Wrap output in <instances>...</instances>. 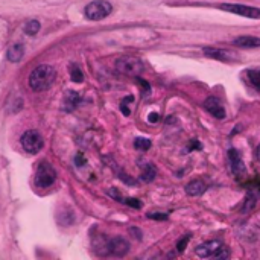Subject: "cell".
<instances>
[{
    "label": "cell",
    "instance_id": "obj_1",
    "mask_svg": "<svg viewBox=\"0 0 260 260\" xmlns=\"http://www.w3.org/2000/svg\"><path fill=\"white\" fill-rule=\"evenodd\" d=\"M56 76V72L52 66H47V64H41L38 67H35L31 75H29V85L31 89L35 92H43L47 90L49 87H51L55 81Z\"/></svg>",
    "mask_w": 260,
    "mask_h": 260
},
{
    "label": "cell",
    "instance_id": "obj_2",
    "mask_svg": "<svg viewBox=\"0 0 260 260\" xmlns=\"http://www.w3.org/2000/svg\"><path fill=\"white\" fill-rule=\"evenodd\" d=\"M116 70L125 76H134L137 78L143 72V63L135 56H120L116 61Z\"/></svg>",
    "mask_w": 260,
    "mask_h": 260
},
{
    "label": "cell",
    "instance_id": "obj_3",
    "mask_svg": "<svg viewBox=\"0 0 260 260\" xmlns=\"http://www.w3.org/2000/svg\"><path fill=\"white\" fill-rule=\"evenodd\" d=\"M111 11H113V6L107 0H94V2L85 6V16L87 19L97 21L108 17L111 14Z\"/></svg>",
    "mask_w": 260,
    "mask_h": 260
},
{
    "label": "cell",
    "instance_id": "obj_4",
    "mask_svg": "<svg viewBox=\"0 0 260 260\" xmlns=\"http://www.w3.org/2000/svg\"><path fill=\"white\" fill-rule=\"evenodd\" d=\"M56 180V172L55 169L49 165L47 162H41L37 167L35 172V186L37 187H49V186H52Z\"/></svg>",
    "mask_w": 260,
    "mask_h": 260
},
{
    "label": "cell",
    "instance_id": "obj_5",
    "mask_svg": "<svg viewBox=\"0 0 260 260\" xmlns=\"http://www.w3.org/2000/svg\"><path fill=\"white\" fill-rule=\"evenodd\" d=\"M21 145L24 148V151H28L29 154H37L43 149L44 142H43V137L40 135V132L31 130V131H26L23 134Z\"/></svg>",
    "mask_w": 260,
    "mask_h": 260
},
{
    "label": "cell",
    "instance_id": "obj_6",
    "mask_svg": "<svg viewBox=\"0 0 260 260\" xmlns=\"http://www.w3.org/2000/svg\"><path fill=\"white\" fill-rule=\"evenodd\" d=\"M221 9H224L231 14H238L241 17H248V19H260V9L248 6V5H239V3H222L219 5Z\"/></svg>",
    "mask_w": 260,
    "mask_h": 260
},
{
    "label": "cell",
    "instance_id": "obj_7",
    "mask_svg": "<svg viewBox=\"0 0 260 260\" xmlns=\"http://www.w3.org/2000/svg\"><path fill=\"white\" fill-rule=\"evenodd\" d=\"M130 251V243L123 238H113L107 241V254L114 256H125Z\"/></svg>",
    "mask_w": 260,
    "mask_h": 260
},
{
    "label": "cell",
    "instance_id": "obj_8",
    "mask_svg": "<svg viewBox=\"0 0 260 260\" xmlns=\"http://www.w3.org/2000/svg\"><path fill=\"white\" fill-rule=\"evenodd\" d=\"M228 160H230V166H231V172L234 173L236 177H243L245 172H246V167L243 165V160L239 154V151L236 149H228Z\"/></svg>",
    "mask_w": 260,
    "mask_h": 260
},
{
    "label": "cell",
    "instance_id": "obj_9",
    "mask_svg": "<svg viewBox=\"0 0 260 260\" xmlns=\"http://www.w3.org/2000/svg\"><path fill=\"white\" fill-rule=\"evenodd\" d=\"M204 108L208 111L210 114L216 119H225L227 113H225V108L222 107V104L219 102L218 97H207L205 102H204Z\"/></svg>",
    "mask_w": 260,
    "mask_h": 260
},
{
    "label": "cell",
    "instance_id": "obj_10",
    "mask_svg": "<svg viewBox=\"0 0 260 260\" xmlns=\"http://www.w3.org/2000/svg\"><path fill=\"white\" fill-rule=\"evenodd\" d=\"M222 243L219 241H207L201 245H198L196 248H195V254L196 256H200L203 259L205 257H213L215 253L221 248Z\"/></svg>",
    "mask_w": 260,
    "mask_h": 260
},
{
    "label": "cell",
    "instance_id": "obj_11",
    "mask_svg": "<svg viewBox=\"0 0 260 260\" xmlns=\"http://www.w3.org/2000/svg\"><path fill=\"white\" fill-rule=\"evenodd\" d=\"M203 52H204V55L207 58L219 59V61H224V63H231V61H236L238 59L231 52L222 51V49H216V47H204Z\"/></svg>",
    "mask_w": 260,
    "mask_h": 260
},
{
    "label": "cell",
    "instance_id": "obj_12",
    "mask_svg": "<svg viewBox=\"0 0 260 260\" xmlns=\"http://www.w3.org/2000/svg\"><path fill=\"white\" fill-rule=\"evenodd\" d=\"M233 44L243 49H251V47H260V38L251 35H241L238 38L233 40Z\"/></svg>",
    "mask_w": 260,
    "mask_h": 260
},
{
    "label": "cell",
    "instance_id": "obj_13",
    "mask_svg": "<svg viewBox=\"0 0 260 260\" xmlns=\"http://www.w3.org/2000/svg\"><path fill=\"white\" fill-rule=\"evenodd\" d=\"M205 192V184L201 180H193L186 186V193L189 196H200Z\"/></svg>",
    "mask_w": 260,
    "mask_h": 260
},
{
    "label": "cell",
    "instance_id": "obj_14",
    "mask_svg": "<svg viewBox=\"0 0 260 260\" xmlns=\"http://www.w3.org/2000/svg\"><path fill=\"white\" fill-rule=\"evenodd\" d=\"M24 55V46L21 43H17V44H12L9 49H8V59L11 63H19V61L23 58Z\"/></svg>",
    "mask_w": 260,
    "mask_h": 260
},
{
    "label": "cell",
    "instance_id": "obj_15",
    "mask_svg": "<svg viewBox=\"0 0 260 260\" xmlns=\"http://www.w3.org/2000/svg\"><path fill=\"white\" fill-rule=\"evenodd\" d=\"M155 175H157V169H155V166L154 165H146L145 166V169H143V172H142V180L143 181H146V183H149V181H152L154 178H155Z\"/></svg>",
    "mask_w": 260,
    "mask_h": 260
},
{
    "label": "cell",
    "instance_id": "obj_16",
    "mask_svg": "<svg viewBox=\"0 0 260 260\" xmlns=\"http://www.w3.org/2000/svg\"><path fill=\"white\" fill-rule=\"evenodd\" d=\"M70 78L73 82H82L84 81V73L81 72L79 66L76 64H70Z\"/></svg>",
    "mask_w": 260,
    "mask_h": 260
},
{
    "label": "cell",
    "instance_id": "obj_17",
    "mask_svg": "<svg viewBox=\"0 0 260 260\" xmlns=\"http://www.w3.org/2000/svg\"><path fill=\"white\" fill-rule=\"evenodd\" d=\"M38 31H40V21H37V20H31V21H28V23H26V26H24V34L29 35V37L35 35Z\"/></svg>",
    "mask_w": 260,
    "mask_h": 260
},
{
    "label": "cell",
    "instance_id": "obj_18",
    "mask_svg": "<svg viewBox=\"0 0 260 260\" xmlns=\"http://www.w3.org/2000/svg\"><path fill=\"white\" fill-rule=\"evenodd\" d=\"M134 146H135V149H139V151H148L151 148V140L139 137L134 140Z\"/></svg>",
    "mask_w": 260,
    "mask_h": 260
},
{
    "label": "cell",
    "instance_id": "obj_19",
    "mask_svg": "<svg viewBox=\"0 0 260 260\" xmlns=\"http://www.w3.org/2000/svg\"><path fill=\"white\" fill-rule=\"evenodd\" d=\"M248 79L250 82L256 87L257 90H260V70H248Z\"/></svg>",
    "mask_w": 260,
    "mask_h": 260
},
{
    "label": "cell",
    "instance_id": "obj_20",
    "mask_svg": "<svg viewBox=\"0 0 260 260\" xmlns=\"http://www.w3.org/2000/svg\"><path fill=\"white\" fill-rule=\"evenodd\" d=\"M81 101L79 99V96L75 93V92H72V93H69V96H67V99H66V102H67V110H73L76 107V104Z\"/></svg>",
    "mask_w": 260,
    "mask_h": 260
},
{
    "label": "cell",
    "instance_id": "obj_21",
    "mask_svg": "<svg viewBox=\"0 0 260 260\" xmlns=\"http://www.w3.org/2000/svg\"><path fill=\"white\" fill-rule=\"evenodd\" d=\"M213 257H215V259H221V260H222V259H228V257H230V253L224 248V246H221V248L215 253Z\"/></svg>",
    "mask_w": 260,
    "mask_h": 260
},
{
    "label": "cell",
    "instance_id": "obj_22",
    "mask_svg": "<svg viewBox=\"0 0 260 260\" xmlns=\"http://www.w3.org/2000/svg\"><path fill=\"white\" fill-rule=\"evenodd\" d=\"M123 203L134 207V208H140L142 207V203L139 200H135V198H127V200H123Z\"/></svg>",
    "mask_w": 260,
    "mask_h": 260
},
{
    "label": "cell",
    "instance_id": "obj_23",
    "mask_svg": "<svg viewBox=\"0 0 260 260\" xmlns=\"http://www.w3.org/2000/svg\"><path fill=\"white\" fill-rule=\"evenodd\" d=\"M189 241H190V236H184L180 242H178V245H177V248H178V251L180 253H183L184 251V248H186V245L189 243Z\"/></svg>",
    "mask_w": 260,
    "mask_h": 260
},
{
    "label": "cell",
    "instance_id": "obj_24",
    "mask_svg": "<svg viewBox=\"0 0 260 260\" xmlns=\"http://www.w3.org/2000/svg\"><path fill=\"white\" fill-rule=\"evenodd\" d=\"M148 218H149V219H157V221H166L167 215L166 213H148Z\"/></svg>",
    "mask_w": 260,
    "mask_h": 260
},
{
    "label": "cell",
    "instance_id": "obj_25",
    "mask_svg": "<svg viewBox=\"0 0 260 260\" xmlns=\"http://www.w3.org/2000/svg\"><path fill=\"white\" fill-rule=\"evenodd\" d=\"M120 110H122V113L125 114V116H130V113H131V111L128 110V107H127V104H125V102H122V104H120Z\"/></svg>",
    "mask_w": 260,
    "mask_h": 260
},
{
    "label": "cell",
    "instance_id": "obj_26",
    "mask_svg": "<svg viewBox=\"0 0 260 260\" xmlns=\"http://www.w3.org/2000/svg\"><path fill=\"white\" fill-rule=\"evenodd\" d=\"M157 120H158V114H157V113H152V114L149 116V122L154 123V122H157Z\"/></svg>",
    "mask_w": 260,
    "mask_h": 260
},
{
    "label": "cell",
    "instance_id": "obj_27",
    "mask_svg": "<svg viewBox=\"0 0 260 260\" xmlns=\"http://www.w3.org/2000/svg\"><path fill=\"white\" fill-rule=\"evenodd\" d=\"M257 158L260 160V145H259V148H257Z\"/></svg>",
    "mask_w": 260,
    "mask_h": 260
}]
</instances>
